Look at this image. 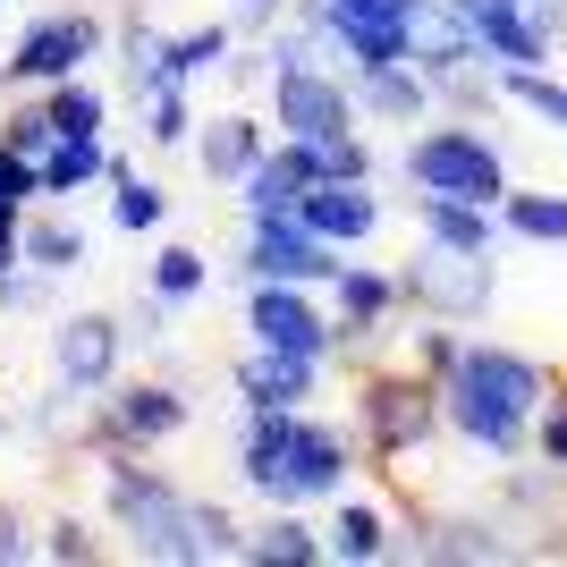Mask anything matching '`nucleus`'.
<instances>
[{"label":"nucleus","mask_w":567,"mask_h":567,"mask_svg":"<svg viewBox=\"0 0 567 567\" xmlns=\"http://www.w3.org/2000/svg\"><path fill=\"white\" fill-rule=\"evenodd\" d=\"M550 373L525 348H499V339H466L457 364L441 373V424L466 441L474 457H499L517 466L534 450V406H543Z\"/></svg>","instance_id":"obj_1"},{"label":"nucleus","mask_w":567,"mask_h":567,"mask_svg":"<svg viewBox=\"0 0 567 567\" xmlns=\"http://www.w3.org/2000/svg\"><path fill=\"white\" fill-rule=\"evenodd\" d=\"M102 517L111 534H127V550L153 567H195V499L178 492V474L144 466V450H111L102 457Z\"/></svg>","instance_id":"obj_2"},{"label":"nucleus","mask_w":567,"mask_h":567,"mask_svg":"<svg viewBox=\"0 0 567 567\" xmlns=\"http://www.w3.org/2000/svg\"><path fill=\"white\" fill-rule=\"evenodd\" d=\"M441 381H424L415 364H364L355 373V441H364V457H381V466H399V457L432 450L441 441Z\"/></svg>","instance_id":"obj_3"},{"label":"nucleus","mask_w":567,"mask_h":567,"mask_svg":"<svg viewBox=\"0 0 567 567\" xmlns=\"http://www.w3.org/2000/svg\"><path fill=\"white\" fill-rule=\"evenodd\" d=\"M424 9L432 0H288V18L313 25V34L348 60V76L415 60V18H424Z\"/></svg>","instance_id":"obj_4"},{"label":"nucleus","mask_w":567,"mask_h":567,"mask_svg":"<svg viewBox=\"0 0 567 567\" xmlns=\"http://www.w3.org/2000/svg\"><path fill=\"white\" fill-rule=\"evenodd\" d=\"M406 187L415 195H466V204H492L508 195V153L483 136V118H441V127H415L406 144Z\"/></svg>","instance_id":"obj_5"},{"label":"nucleus","mask_w":567,"mask_h":567,"mask_svg":"<svg viewBox=\"0 0 567 567\" xmlns=\"http://www.w3.org/2000/svg\"><path fill=\"white\" fill-rule=\"evenodd\" d=\"M102 51H111V25H102L85 0H60V9H43V18L18 25V43H9V60H0V85L43 94V85L76 76L85 60H102Z\"/></svg>","instance_id":"obj_6"},{"label":"nucleus","mask_w":567,"mask_h":567,"mask_svg":"<svg viewBox=\"0 0 567 567\" xmlns=\"http://www.w3.org/2000/svg\"><path fill=\"white\" fill-rule=\"evenodd\" d=\"M187 390L178 381H111L94 399V415H85V441L76 450H94V457H111V450H162V441H178L187 432Z\"/></svg>","instance_id":"obj_7"},{"label":"nucleus","mask_w":567,"mask_h":567,"mask_svg":"<svg viewBox=\"0 0 567 567\" xmlns=\"http://www.w3.org/2000/svg\"><path fill=\"white\" fill-rule=\"evenodd\" d=\"M237 331L255 339V348H288V355H306V364H339V331H331L322 288H297V280H246Z\"/></svg>","instance_id":"obj_8"},{"label":"nucleus","mask_w":567,"mask_h":567,"mask_svg":"<svg viewBox=\"0 0 567 567\" xmlns=\"http://www.w3.org/2000/svg\"><path fill=\"white\" fill-rule=\"evenodd\" d=\"M399 297H406V313L483 322L492 297H499V271H492V255H450V246H432V237H424V255L399 262Z\"/></svg>","instance_id":"obj_9"},{"label":"nucleus","mask_w":567,"mask_h":567,"mask_svg":"<svg viewBox=\"0 0 567 567\" xmlns=\"http://www.w3.org/2000/svg\"><path fill=\"white\" fill-rule=\"evenodd\" d=\"M348 262V246H322L297 213H255L237 229V271L246 280H297V288H331V271Z\"/></svg>","instance_id":"obj_10"},{"label":"nucleus","mask_w":567,"mask_h":567,"mask_svg":"<svg viewBox=\"0 0 567 567\" xmlns=\"http://www.w3.org/2000/svg\"><path fill=\"white\" fill-rule=\"evenodd\" d=\"M322 306H331V331H339V355H373L381 339H399L406 322V297H399V271H381V262H339L331 288H322Z\"/></svg>","instance_id":"obj_11"},{"label":"nucleus","mask_w":567,"mask_h":567,"mask_svg":"<svg viewBox=\"0 0 567 567\" xmlns=\"http://www.w3.org/2000/svg\"><path fill=\"white\" fill-rule=\"evenodd\" d=\"M355 457H364V441H355L348 424H322V415L297 406V424H288V457H280V499H271V508L339 499V492H348V474H355Z\"/></svg>","instance_id":"obj_12"},{"label":"nucleus","mask_w":567,"mask_h":567,"mask_svg":"<svg viewBox=\"0 0 567 567\" xmlns=\"http://www.w3.org/2000/svg\"><path fill=\"white\" fill-rule=\"evenodd\" d=\"M355 85L339 69H288V76H271V127L280 136H306V144H331V136H348L355 127Z\"/></svg>","instance_id":"obj_13"},{"label":"nucleus","mask_w":567,"mask_h":567,"mask_svg":"<svg viewBox=\"0 0 567 567\" xmlns=\"http://www.w3.org/2000/svg\"><path fill=\"white\" fill-rule=\"evenodd\" d=\"M118 364H127V322H118L111 306H85V313H60L51 322V373L76 381V390H111Z\"/></svg>","instance_id":"obj_14"},{"label":"nucleus","mask_w":567,"mask_h":567,"mask_svg":"<svg viewBox=\"0 0 567 567\" xmlns=\"http://www.w3.org/2000/svg\"><path fill=\"white\" fill-rule=\"evenodd\" d=\"M474 25L483 69H550V25L534 18V0H441Z\"/></svg>","instance_id":"obj_15"},{"label":"nucleus","mask_w":567,"mask_h":567,"mask_svg":"<svg viewBox=\"0 0 567 567\" xmlns=\"http://www.w3.org/2000/svg\"><path fill=\"white\" fill-rule=\"evenodd\" d=\"M297 220H306L322 246H373L381 237V195H373V178H322V187H306L297 195Z\"/></svg>","instance_id":"obj_16"},{"label":"nucleus","mask_w":567,"mask_h":567,"mask_svg":"<svg viewBox=\"0 0 567 567\" xmlns=\"http://www.w3.org/2000/svg\"><path fill=\"white\" fill-rule=\"evenodd\" d=\"M322 373H331V364H306V355H288V348H255V339H246V355L229 364L237 406H313Z\"/></svg>","instance_id":"obj_17"},{"label":"nucleus","mask_w":567,"mask_h":567,"mask_svg":"<svg viewBox=\"0 0 567 567\" xmlns=\"http://www.w3.org/2000/svg\"><path fill=\"white\" fill-rule=\"evenodd\" d=\"M262 153H271V127H262L246 102H237V111H220V118H195V169H204L213 187H237Z\"/></svg>","instance_id":"obj_18"},{"label":"nucleus","mask_w":567,"mask_h":567,"mask_svg":"<svg viewBox=\"0 0 567 567\" xmlns=\"http://www.w3.org/2000/svg\"><path fill=\"white\" fill-rule=\"evenodd\" d=\"M288 424H297V406H246V415H237V483L255 499H280Z\"/></svg>","instance_id":"obj_19"},{"label":"nucleus","mask_w":567,"mask_h":567,"mask_svg":"<svg viewBox=\"0 0 567 567\" xmlns=\"http://www.w3.org/2000/svg\"><path fill=\"white\" fill-rule=\"evenodd\" d=\"M322 543H331V559H348V567H381V559H406V525L390 517V508H373V499H339Z\"/></svg>","instance_id":"obj_20"},{"label":"nucleus","mask_w":567,"mask_h":567,"mask_svg":"<svg viewBox=\"0 0 567 567\" xmlns=\"http://www.w3.org/2000/svg\"><path fill=\"white\" fill-rule=\"evenodd\" d=\"M348 85H355V111L381 118V127H424V118H432V76L415 69V60H399V69H364V76H348Z\"/></svg>","instance_id":"obj_21"},{"label":"nucleus","mask_w":567,"mask_h":567,"mask_svg":"<svg viewBox=\"0 0 567 567\" xmlns=\"http://www.w3.org/2000/svg\"><path fill=\"white\" fill-rule=\"evenodd\" d=\"M406 559H517V543H508V525L499 517H424L415 525V543H406Z\"/></svg>","instance_id":"obj_22"},{"label":"nucleus","mask_w":567,"mask_h":567,"mask_svg":"<svg viewBox=\"0 0 567 567\" xmlns=\"http://www.w3.org/2000/svg\"><path fill=\"white\" fill-rule=\"evenodd\" d=\"M415 220H424V237L450 246V255H492L499 246V213L492 204H466V195H415Z\"/></svg>","instance_id":"obj_23"},{"label":"nucleus","mask_w":567,"mask_h":567,"mask_svg":"<svg viewBox=\"0 0 567 567\" xmlns=\"http://www.w3.org/2000/svg\"><path fill=\"white\" fill-rule=\"evenodd\" d=\"M331 543L306 525V508H271L262 525H246V567H322Z\"/></svg>","instance_id":"obj_24"},{"label":"nucleus","mask_w":567,"mask_h":567,"mask_svg":"<svg viewBox=\"0 0 567 567\" xmlns=\"http://www.w3.org/2000/svg\"><path fill=\"white\" fill-rule=\"evenodd\" d=\"M415 69L441 85V76H457V69H483V43H474V25L457 18V9H441L432 0L424 18H415Z\"/></svg>","instance_id":"obj_25"},{"label":"nucleus","mask_w":567,"mask_h":567,"mask_svg":"<svg viewBox=\"0 0 567 567\" xmlns=\"http://www.w3.org/2000/svg\"><path fill=\"white\" fill-rule=\"evenodd\" d=\"M229 51H237V25L229 18L178 25V34H162V85H195V76H213Z\"/></svg>","instance_id":"obj_26"},{"label":"nucleus","mask_w":567,"mask_h":567,"mask_svg":"<svg viewBox=\"0 0 567 567\" xmlns=\"http://www.w3.org/2000/svg\"><path fill=\"white\" fill-rule=\"evenodd\" d=\"M499 237H517V246H567V187H508L499 195Z\"/></svg>","instance_id":"obj_27"},{"label":"nucleus","mask_w":567,"mask_h":567,"mask_svg":"<svg viewBox=\"0 0 567 567\" xmlns=\"http://www.w3.org/2000/svg\"><path fill=\"white\" fill-rule=\"evenodd\" d=\"M102 162H111V144H102V136H51L43 144V204L94 195L102 187Z\"/></svg>","instance_id":"obj_28"},{"label":"nucleus","mask_w":567,"mask_h":567,"mask_svg":"<svg viewBox=\"0 0 567 567\" xmlns=\"http://www.w3.org/2000/svg\"><path fill=\"white\" fill-rule=\"evenodd\" d=\"M43 118H51V136H102V127H111V94L76 69V76H60V85H43Z\"/></svg>","instance_id":"obj_29"},{"label":"nucleus","mask_w":567,"mask_h":567,"mask_svg":"<svg viewBox=\"0 0 567 567\" xmlns=\"http://www.w3.org/2000/svg\"><path fill=\"white\" fill-rule=\"evenodd\" d=\"M18 255L34 262V271H51V280H69L76 262H85V229H76L69 213H25V229H18Z\"/></svg>","instance_id":"obj_30"},{"label":"nucleus","mask_w":567,"mask_h":567,"mask_svg":"<svg viewBox=\"0 0 567 567\" xmlns=\"http://www.w3.org/2000/svg\"><path fill=\"white\" fill-rule=\"evenodd\" d=\"M144 288H153V297H169V306H195V297L213 288V255H204V246H187V237H169L162 255H153V271H144Z\"/></svg>","instance_id":"obj_31"},{"label":"nucleus","mask_w":567,"mask_h":567,"mask_svg":"<svg viewBox=\"0 0 567 567\" xmlns=\"http://www.w3.org/2000/svg\"><path fill=\"white\" fill-rule=\"evenodd\" d=\"M111 229H127V237H162L169 229V187H153V178H118L111 187Z\"/></svg>","instance_id":"obj_32"},{"label":"nucleus","mask_w":567,"mask_h":567,"mask_svg":"<svg viewBox=\"0 0 567 567\" xmlns=\"http://www.w3.org/2000/svg\"><path fill=\"white\" fill-rule=\"evenodd\" d=\"M499 102H517V111H534V118H550L567 136V85L550 69H499Z\"/></svg>","instance_id":"obj_33"},{"label":"nucleus","mask_w":567,"mask_h":567,"mask_svg":"<svg viewBox=\"0 0 567 567\" xmlns=\"http://www.w3.org/2000/svg\"><path fill=\"white\" fill-rule=\"evenodd\" d=\"M144 144H153V153H178V144H195V102H187V85L144 94Z\"/></svg>","instance_id":"obj_34"},{"label":"nucleus","mask_w":567,"mask_h":567,"mask_svg":"<svg viewBox=\"0 0 567 567\" xmlns=\"http://www.w3.org/2000/svg\"><path fill=\"white\" fill-rule=\"evenodd\" d=\"M492 102H499V69H457L432 85V111L441 118H483Z\"/></svg>","instance_id":"obj_35"},{"label":"nucleus","mask_w":567,"mask_h":567,"mask_svg":"<svg viewBox=\"0 0 567 567\" xmlns=\"http://www.w3.org/2000/svg\"><path fill=\"white\" fill-rule=\"evenodd\" d=\"M43 559H60V567H102V559H111V543H102L85 517H51V525H43Z\"/></svg>","instance_id":"obj_36"},{"label":"nucleus","mask_w":567,"mask_h":567,"mask_svg":"<svg viewBox=\"0 0 567 567\" xmlns=\"http://www.w3.org/2000/svg\"><path fill=\"white\" fill-rule=\"evenodd\" d=\"M118 51H127V94H162V25L127 18V34H118Z\"/></svg>","instance_id":"obj_37"},{"label":"nucleus","mask_w":567,"mask_h":567,"mask_svg":"<svg viewBox=\"0 0 567 567\" xmlns=\"http://www.w3.org/2000/svg\"><path fill=\"white\" fill-rule=\"evenodd\" d=\"M534 457L550 474H567V381H550L543 406H534Z\"/></svg>","instance_id":"obj_38"},{"label":"nucleus","mask_w":567,"mask_h":567,"mask_svg":"<svg viewBox=\"0 0 567 567\" xmlns=\"http://www.w3.org/2000/svg\"><path fill=\"white\" fill-rule=\"evenodd\" d=\"M0 204H9V213H34V204H43V162L18 153L9 136H0Z\"/></svg>","instance_id":"obj_39"},{"label":"nucleus","mask_w":567,"mask_h":567,"mask_svg":"<svg viewBox=\"0 0 567 567\" xmlns=\"http://www.w3.org/2000/svg\"><path fill=\"white\" fill-rule=\"evenodd\" d=\"M559 492H567V474L534 466V474H508V483H499V508H508V517H543V508H559Z\"/></svg>","instance_id":"obj_40"},{"label":"nucleus","mask_w":567,"mask_h":567,"mask_svg":"<svg viewBox=\"0 0 567 567\" xmlns=\"http://www.w3.org/2000/svg\"><path fill=\"white\" fill-rule=\"evenodd\" d=\"M195 550H204V559H246V525H237L220 499H195Z\"/></svg>","instance_id":"obj_41"},{"label":"nucleus","mask_w":567,"mask_h":567,"mask_svg":"<svg viewBox=\"0 0 567 567\" xmlns=\"http://www.w3.org/2000/svg\"><path fill=\"white\" fill-rule=\"evenodd\" d=\"M25 559H43V525L18 499H0V567H25Z\"/></svg>","instance_id":"obj_42"},{"label":"nucleus","mask_w":567,"mask_h":567,"mask_svg":"<svg viewBox=\"0 0 567 567\" xmlns=\"http://www.w3.org/2000/svg\"><path fill=\"white\" fill-rule=\"evenodd\" d=\"M118 322H127V348H162V339H169V297H153V288H144Z\"/></svg>","instance_id":"obj_43"},{"label":"nucleus","mask_w":567,"mask_h":567,"mask_svg":"<svg viewBox=\"0 0 567 567\" xmlns=\"http://www.w3.org/2000/svg\"><path fill=\"white\" fill-rule=\"evenodd\" d=\"M280 18H288V0H229V25L246 34V43H262Z\"/></svg>","instance_id":"obj_44"},{"label":"nucleus","mask_w":567,"mask_h":567,"mask_svg":"<svg viewBox=\"0 0 567 567\" xmlns=\"http://www.w3.org/2000/svg\"><path fill=\"white\" fill-rule=\"evenodd\" d=\"M18 229H25V213H9V204H0V271H18Z\"/></svg>","instance_id":"obj_45"},{"label":"nucleus","mask_w":567,"mask_h":567,"mask_svg":"<svg viewBox=\"0 0 567 567\" xmlns=\"http://www.w3.org/2000/svg\"><path fill=\"white\" fill-rule=\"evenodd\" d=\"M0 9H9V0H0Z\"/></svg>","instance_id":"obj_46"},{"label":"nucleus","mask_w":567,"mask_h":567,"mask_svg":"<svg viewBox=\"0 0 567 567\" xmlns=\"http://www.w3.org/2000/svg\"><path fill=\"white\" fill-rule=\"evenodd\" d=\"M0 94H9V85H0Z\"/></svg>","instance_id":"obj_47"}]
</instances>
